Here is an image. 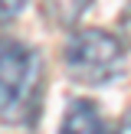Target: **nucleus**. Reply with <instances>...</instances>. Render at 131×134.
Wrapping results in <instances>:
<instances>
[{
	"instance_id": "obj_3",
	"label": "nucleus",
	"mask_w": 131,
	"mask_h": 134,
	"mask_svg": "<svg viewBox=\"0 0 131 134\" xmlns=\"http://www.w3.org/2000/svg\"><path fill=\"white\" fill-rule=\"evenodd\" d=\"M59 134H108V128H105L102 115H98V108L92 102L75 98V102H69V108L62 115Z\"/></svg>"
},
{
	"instance_id": "obj_4",
	"label": "nucleus",
	"mask_w": 131,
	"mask_h": 134,
	"mask_svg": "<svg viewBox=\"0 0 131 134\" xmlns=\"http://www.w3.org/2000/svg\"><path fill=\"white\" fill-rule=\"evenodd\" d=\"M43 7H46V13H49L52 23L72 26V23L82 20V13L92 7V0H43Z\"/></svg>"
},
{
	"instance_id": "obj_5",
	"label": "nucleus",
	"mask_w": 131,
	"mask_h": 134,
	"mask_svg": "<svg viewBox=\"0 0 131 134\" xmlns=\"http://www.w3.org/2000/svg\"><path fill=\"white\" fill-rule=\"evenodd\" d=\"M26 3H30V0H0V26L13 23V20L26 10Z\"/></svg>"
},
{
	"instance_id": "obj_1",
	"label": "nucleus",
	"mask_w": 131,
	"mask_h": 134,
	"mask_svg": "<svg viewBox=\"0 0 131 134\" xmlns=\"http://www.w3.org/2000/svg\"><path fill=\"white\" fill-rule=\"evenodd\" d=\"M43 65L30 46L0 36V121L20 124L36 115Z\"/></svg>"
},
{
	"instance_id": "obj_2",
	"label": "nucleus",
	"mask_w": 131,
	"mask_h": 134,
	"mask_svg": "<svg viewBox=\"0 0 131 134\" xmlns=\"http://www.w3.org/2000/svg\"><path fill=\"white\" fill-rule=\"evenodd\" d=\"M62 65L79 85H111L124 75V46L105 30H75L66 43Z\"/></svg>"
}]
</instances>
